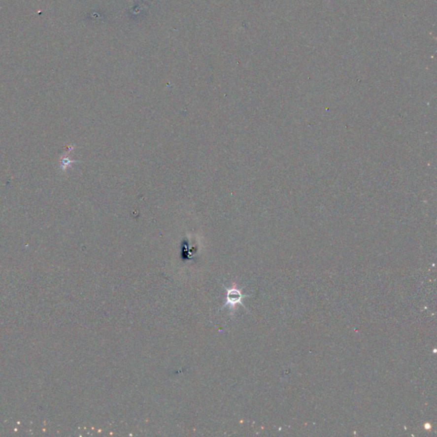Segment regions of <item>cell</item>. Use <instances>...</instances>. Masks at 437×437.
Listing matches in <instances>:
<instances>
[{
    "instance_id": "1",
    "label": "cell",
    "mask_w": 437,
    "mask_h": 437,
    "mask_svg": "<svg viewBox=\"0 0 437 437\" xmlns=\"http://www.w3.org/2000/svg\"><path fill=\"white\" fill-rule=\"evenodd\" d=\"M226 290H227V303L224 305L223 307H221V310L224 309L226 306H229L232 310L235 309V306L237 304H241L244 308H246L245 306L243 305V298L249 296L242 294L241 291L235 284H233L230 288L226 287Z\"/></svg>"
}]
</instances>
